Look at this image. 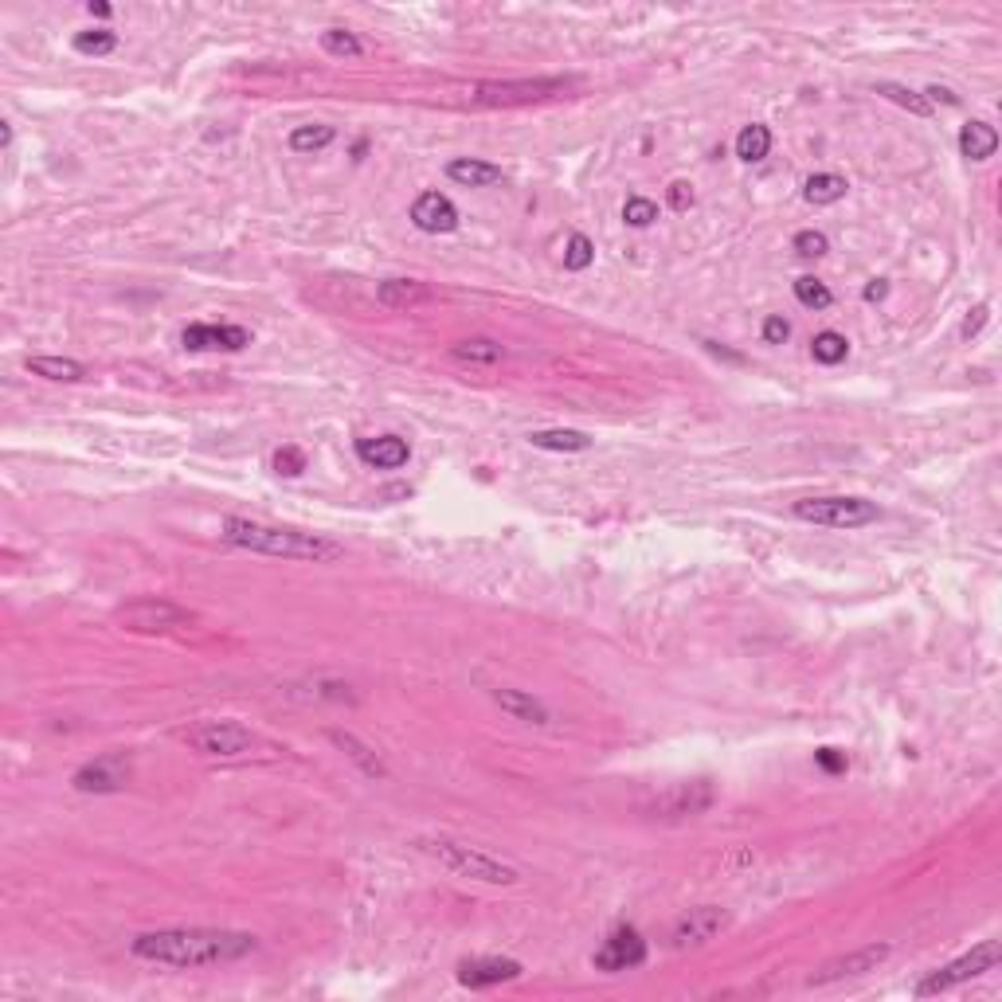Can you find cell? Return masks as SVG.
<instances>
[{"label":"cell","mask_w":1002,"mask_h":1002,"mask_svg":"<svg viewBox=\"0 0 1002 1002\" xmlns=\"http://www.w3.org/2000/svg\"><path fill=\"white\" fill-rule=\"evenodd\" d=\"M623 220L638 231L650 228V224L658 220V204H654V200H646V196H627V204H623Z\"/></svg>","instance_id":"obj_35"},{"label":"cell","mask_w":1002,"mask_h":1002,"mask_svg":"<svg viewBox=\"0 0 1002 1002\" xmlns=\"http://www.w3.org/2000/svg\"><path fill=\"white\" fill-rule=\"evenodd\" d=\"M451 357L462 365H498V361H505V349L490 337H466L451 349Z\"/></svg>","instance_id":"obj_24"},{"label":"cell","mask_w":1002,"mask_h":1002,"mask_svg":"<svg viewBox=\"0 0 1002 1002\" xmlns=\"http://www.w3.org/2000/svg\"><path fill=\"white\" fill-rule=\"evenodd\" d=\"M0 145H4V149L12 145V126H8V122H0Z\"/></svg>","instance_id":"obj_44"},{"label":"cell","mask_w":1002,"mask_h":1002,"mask_svg":"<svg viewBox=\"0 0 1002 1002\" xmlns=\"http://www.w3.org/2000/svg\"><path fill=\"white\" fill-rule=\"evenodd\" d=\"M321 51L333 55V59H357V55H365V44L349 28H325L321 32Z\"/></svg>","instance_id":"obj_29"},{"label":"cell","mask_w":1002,"mask_h":1002,"mask_svg":"<svg viewBox=\"0 0 1002 1002\" xmlns=\"http://www.w3.org/2000/svg\"><path fill=\"white\" fill-rule=\"evenodd\" d=\"M768 153H772V130H768V126L752 122V126H744V130L736 134V157H740V161L756 165V161H764Z\"/></svg>","instance_id":"obj_25"},{"label":"cell","mask_w":1002,"mask_h":1002,"mask_svg":"<svg viewBox=\"0 0 1002 1002\" xmlns=\"http://www.w3.org/2000/svg\"><path fill=\"white\" fill-rule=\"evenodd\" d=\"M787 337H791V325H787V318L772 314V318L764 321V341H768V345H783Z\"/></svg>","instance_id":"obj_41"},{"label":"cell","mask_w":1002,"mask_h":1002,"mask_svg":"<svg viewBox=\"0 0 1002 1002\" xmlns=\"http://www.w3.org/2000/svg\"><path fill=\"white\" fill-rule=\"evenodd\" d=\"M177 740L188 744L192 752H200V756H212V760H239V756L278 752L271 740H263L259 732L243 729L239 721H196V725L177 732Z\"/></svg>","instance_id":"obj_4"},{"label":"cell","mask_w":1002,"mask_h":1002,"mask_svg":"<svg viewBox=\"0 0 1002 1002\" xmlns=\"http://www.w3.org/2000/svg\"><path fill=\"white\" fill-rule=\"evenodd\" d=\"M28 372H36L44 380H67V384L87 376V368L79 361H71V357H28Z\"/></svg>","instance_id":"obj_28"},{"label":"cell","mask_w":1002,"mask_h":1002,"mask_svg":"<svg viewBox=\"0 0 1002 1002\" xmlns=\"http://www.w3.org/2000/svg\"><path fill=\"white\" fill-rule=\"evenodd\" d=\"M889 956H893V948H889V944H869V948H858V952H846V956L822 963L807 983H811V987H830V983H842V979H854V975L877 971V967H881Z\"/></svg>","instance_id":"obj_13"},{"label":"cell","mask_w":1002,"mask_h":1002,"mask_svg":"<svg viewBox=\"0 0 1002 1002\" xmlns=\"http://www.w3.org/2000/svg\"><path fill=\"white\" fill-rule=\"evenodd\" d=\"M595 263V247L588 235H568V243H564V271H588Z\"/></svg>","instance_id":"obj_33"},{"label":"cell","mask_w":1002,"mask_h":1002,"mask_svg":"<svg viewBox=\"0 0 1002 1002\" xmlns=\"http://www.w3.org/2000/svg\"><path fill=\"white\" fill-rule=\"evenodd\" d=\"M729 924H732V916L721 909V905H697V909H689L682 920L674 924L670 944H674V948H701V944L717 940Z\"/></svg>","instance_id":"obj_11"},{"label":"cell","mask_w":1002,"mask_h":1002,"mask_svg":"<svg viewBox=\"0 0 1002 1002\" xmlns=\"http://www.w3.org/2000/svg\"><path fill=\"white\" fill-rule=\"evenodd\" d=\"M329 740H333V744H337V748H341V752H345V756H349V760H353V764H357V768H361L365 775H372V779H388V768H384V760H380V756H376V752H372L368 744H361V740H357L353 732L333 729V732H329Z\"/></svg>","instance_id":"obj_22"},{"label":"cell","mask_w":1002,"mask_h":1002,"mask_svg":"<svg viewBox=\"0 0 1002 1002\" xmlns=\"http://www.w3.org/2000/svg\"><path fill=\"white\" fill-rule=\"evenodd\" d=\"M795 298L807 306V310H826L830 302H834V294H830V286L815 278V274H803V278H795Z\"/></svg>","instance_id":"obj_32"},{"label":"cell","mask_w":1002,"mask_h":1002,"mask_svg":"<svg viewBox=\"0 0 1002 1002\" xmlns=\"http://www.w3.org/2000/svg\"><path fill=\"white\" fill-rule=\"evenodd\" d=\"M71 44H75L79 55H110L118 47V36L110 28H91V32H79Z\"/></svg>","instance_id":"obj_34"},{"label":"cell","mask_w":1002,"mask_h":1002,"mask_svg":"<svg viewBox=\"0 0 1002 1002\" xmlns=\"http://www.w3.org/2000/svg\"><path fill=\"white\" fill-rule=\"evenodd\" d=\"M494 701L509 717L525 721V725H548V705L537 701L533 693H521V689H494Z\"/></svg>","instance_id":"obj_19"},{"label":"cell","mask_w":1002,"mask_h":1002,"mask_svg":"<svg viewBox=\"0 0 1002 1002\" xmlns=\"http://www.w3.org/2000/svg\"><path fill=\"white\" fill-rule=\"evenodd\" d=\"M529 443H533L537 451H564V455H576V451H588V447H592V435L572 431V427H548V431H533Z\"/></svg>","instance_id":"obj_23"},{"label":"cell","mask_w":1002,"mask_h":1002,"mask_svg":"<svg viewBox=\"0 0 1002 1002\" xmlns=\"http://www.w3.org/2000/svg\"><path fill=\"white\" fill-rule=\"evenodd\" d=\"M427 298H431V290L423 282H415V278H388V282L376 286V302L388 306V310H411V306H419Z\"/></svg>","instance_id":"obj_18"},{"label":"cell","mask_w":1002,"mask_h":1002,"mask_svg":"<svg viewBox=\"0 0 1002 1002\" xmlns=\"http://www.w3.org/2000/svg\"><path fill=\"white\" fill-rule=\"evenodd\" d=\"M181 345L188 353H239L251 345V333L243 325H212V321H192L181 333Z\"/></svg>","instance_id":"obj_12"},{"label":"cell","mask_w":1002,"mask_h":1002,"mask_svg":"<svg viewBox=\"0 0 1002 1002\" xmlns=\"http://www.w3.org/2000/svg\"><path fill=\"white\" fill-rule=\"evenodd\" d=\"M877 94H885L889 102L905 106V110H909V114H916V118H928V114H932L928 98H924V94H916V91H909L905 83H877Z\"/></svg>","instance_id":"obj_31"},{"label":"cell","mask_w":1002,"mask_h":1002,"mask_svg":"<svg viewBox=\"0 0 1002 1002\" xmlns=\"http://www.w3.org/2000/svg\"><path fill=\"white\" fill-rule=\"evenodd\" d=\"M795 517H799V521H811V525H826V529H862V525H873V521L881 517V509L866 498L830 494V498L795 501Z\"/></svg>","instance_id":"obj_6"},{"label":"cell","mask_w":1002,"mask_h":1002,"mask_svg":"<svg viewBox=\"0 0 1002 1002\" xmlns=\"http://www.w3.org/2000/svg\"><path fill=\"white\" fill-rule=\"evenodd\" d=\"M815 760H819L822 772H830V775H842L846 768H850L846 752H838V748H819V752H815Z\"/></svg>","instance_id":"obj_39"},{"label":"cell","mask_w":1002,"mask_h":1002,"mask_svg":"<svg viewBox=\"0 0 1002 1002\" xmlns=\"http://www.w3.org/2000/svg\"><path fill=\"white\" fill-rule=\"evenodd\" d=\"M846 177H838V173H815V177H807L803 181V200L807 204H838L842 196H846Z\"/></svg>","instance_id":"obj_26"},{"label":"cell","mask_w":1002,"mask_h":1002,"mask_svg":"<svg viewBox=\"0 0 1002 1002\" xmlns=\"http://www.w3.org/2000/svg\"><path fill=\"white\" fill-rule=\"evenodd\" d=\"M411 224L427 235H447L458 228V208L443 196V192H423L411 204Z\"/></svg>","instance_id":"obj_16"},{"label":"cell","mask_w":1002,"mask_h":1002,"mask_svg":"<svg viewBox=\"0 0 1002 1002\" xmlns=\"http://www.w3.org/2000/svg\"><path fill=\"white\" fill-rule=\"evenodd\" d=\"M110 12H114L110 4H91V16H110Z\"/></svg>","instance_id":"obj_45"},{"label":"cell","mask_w":1002,"mask_h":1002,"mask_svg":"<svg viewBox=\"0 0 1002 1002\" xmlns=\"http://www.w3.org/2000/svg\"><path fill=\"white\" fill-rule=\"evenodd\" d=\"M333 137H337L333 126H325V122H310V126H294L290 137H286V145H290L294 153H321L325 145H333Z\"/></svg>","instance_id":"obj_27"},{"label":"cell","mask_w":1002,"mask_h":1002,"mask_svg":"<svg viewBox=\"0 0 1002 1002\" xmlns=\"http://www.w3.org/2000/svg\"><path fill=\"white\" fill-rule=\"evenodd\" d=\"M1002 959V948L999 940H983V944H975L967 956L952 959V963H944V967H936V971H928L920 983H916V999H932V995H944V991H952L959 983H971V979H979V975H987V971H995Z\"/></svg>","instance_id":"obj_5"},{"label":"cell","mask_w":1002,"mask_h":1002,"mask_svg":"<svg viewBox=\"0 0 1002 1002\" xmlns=\"http://www.w3.org/2000/svg\"><path fill=\"white\" fill-rule=\"evenodd\" d=\"M717 803V787L709 779H693V783H674L662 795L650 799V819H693L705 815Z\"/></svg>","instance_id":"obj_9"},{"label":"cell","mask_w":1002,"mask_h":1002,"mask_svg":"<svg viewBox=\"0 0 1002 1002\" xmlns=\"http://www.w3.org/2000/svg\"><path fill=\"white\" fill-rule=\"evenodd\" d=\"M271 466L278 474H286V478H298V474L306 470V451H302V447H278L271 458Z\"/></svg>","instance_id":"obj_36"},{"label":"cell","mask_w":1002,"mask_h":1002,"mask_svg":"<svg viewBox=\"0 0 1002 1002\" xmlns=\"http://www.w3.org/2000/svg\"><path fill=\"white\" fill-rule=\"evenodd\" d=\"M595 971H631V967H642L646 963V940L638 936L635 928H615L599 948H595Z\"/></svg>","instance_id":"obj_14"},{"label":"cell","mask_w":1002,"mask_h":1002,"mask_svg":"<svg viewBox=\"0 0 1002 1002\" xmlns=\"http://www.w3.org/2000/svg\"><path fill=\"white\" fill-rule=\"evenodd\" d=\"M415 850L427 854L431 862H439L443 869H451L458 877H470V881H482V885H517V866L501 862L494 854L470 846V842H458V838H447V834H435V838H415Z\"/></svg>","instance_id":"obj_3"},{"label":"cell","mask_w":1002,"mask_h":1002,"mask_svg":"<svg viewBox=\"0 0 1002 1002\" xmlns=\"http://www.w3.org/2000/svg\"><path fill=\"white\" fill-rule=\"evenodd\" d=\"M130 775H134V768L122 752H106L71 775V787L83 795H110V791H122L130 783Z\"/></svg>","instance_id":"obj_10"},{"label":"cell","mask_w":1002,"mask_h":1002,"mask_svg":"<svg viewBox=\"0 0 1002 1002\" xmlns=\"http://www.w3.org/2000/svg\"><path fill=\"white\" fill-rule=\"evenodd\" d=\"M991 321V306H975L967 318H963V325H959V337L963 341H971V337H979L983 333V325Z\"/></svg>","instance_id":"obj_38"},{"label":"cell","mask_w":1002,"mask_h":1002,"mask_svg":"<svg viewBox=\"0 0 1002 1002\" xmlns=\"http://www.w3.org/2000/svg\"><path fill=\"white\" fill-rule=\"evenodd\" d=\"M846 353H850V341L842 333H834V329H822V333H815V341H811V357L819 365H842Z\"/></svg>","instance_id":"obj_30"},{"label":"cell","mask_w":1002,"mask_h":1002,"mask_svg":"<svg viewBox=\"0 0 1002 1002\" xmlns=\"http://www.w3.org/2000/svg\"><path fill=\"white\" fill-rule=\"evenodd\" d=\"M670 208H674V212H689V208H693V184L689 181L670 184Z\"/></svg>","instance_id":"obj_40"},{"label":"cell","mask_w":1002,"mask_h":1002,"mask_svg":"<svg viewBox=\"0 0 1002 1002\" xmlns=\"http://www.w3.org/2000/svg\"><path fill=\"white\" fill-rule=\"evenodd\" d=\"M572 87V79H513V83H482L474 87V102L478 106H529V102H545Z\"/></svg>","instance_id":"obj_8"},{"label":"cell","mask_w":1002,"mask_h":1002,"mask_svg":"<svg viewBox=\"0 0 1002 1002\" xmlns=\"http://www.w3.org/2000/svg\"><path fill=\"white\" fill-rule=\"evenodd\" d=\"M114 623L126 627V631H137V635H157V631H181V627H188V623H192V611L169 603V599L145 595V599H134V603L118 607V611H114Z\"/></svg>","instance_id":"obj_7"},{"label":"cell","mask_w":1002,"mask_h":1002,"mask_svg":"<svg viewBox=\"0 0 1002 1002\" xmlns=\"http://www.w3.org/2000/svg\"><path fill=\"white\" fill-rule=\"evenodd\" d=\"M885 294H889V282H885V278H873L866 286V302H881Z\"/></svg>","instance_id":"obj_43"},{"label":"cell","mask_w":1002,"mask_h":1002,"mask_svg":"<svg viewBox=\"0 0 1002 1002\" xmlns=\"http://www.w3.org/2000/svg\"><path fill=\"white\" fill-rule=\"evenodd\" d=\"M830 251V239L822 235V231H799L795 235V255H803V259H822Z\"/></svg>","instance_id":"obj_37"},{"label":"cell","mask_w":1002,"mask_h":1002,"mask_svg":"<svg viewBox=\"0 0 1002 1002\" xmlns=\"http://www.w3.org/2000/svg\"><path fill=\"white\" fill-rule=\"evenodd\" d=\"M924 98H928V106H932V102H944V106H959V94H952V91H948V87H928V91H924Z\"/></svg>","instance_id":"obj_42"},{"label":"cell","mask_w":1002,"mask_h":1002,"mask_svg":"<svg viewBox=\"0 0 1002 1002\" xmlns=\"http://www.w3.org/2000/svg\"><path fill=\"white\" fill-rule=\"evenodd\" d=\"M521 963L509 956H478V959H462L458 963V983L470 987V991H482V987H498V983H513L521 979Z\"/></svg>","instance_id":"obj_15"},{"label":"cell","mask_w":1002,"mask_h":1002,"mask_svg":"<svg viewBox=\"0 0 1002 1002\" xmlns=\"http://www.w3.org/2000/svg\"><path fill=\"white\" fill-rule=\"evenodd\" d=\"M447 177L462 188H490V184H501V173L498 165H490V161H478V157H455L451 165H447Z\"/></svg>","instance_id":"obj_20"},{"label":"cell","mask_w":1002,"mask_h":1002,"mask_svg":"<svg viewBox=\"0 0 1002 1002\" xmlns=\"http://www.w3.org/2000/svg\"><path fill=\"white\" fill-rule=\"evenodd\" d=\"M357 458L376 470H400L411 458V447L400 435H380V439H357Z\"/></svg>","instance_id":"obj_17"},{"label":"cell","mask_w":1002,"mask_h":1002,"mask_svg":"<svg viewBox=\"0 0 1002 1002\" xmlns=\"http://www.w3.org/2000/svg\"><path fill=\"white\" fill-rule=\"evenodd\" d=\"M259 940L251 932L235 928H161V932H141L134 936L130 952L145 963H165V967H216L251 956Z\"/></svg>","instance_id":"obj_1"},{"label":"cell","mask_w":1002,"mask_h":1002,"mask_svg":"<svg viewBox=\"0 0 1002 1002\" xmlns=\"http://www.w3.org/2000/svg\"><path fill=\"white\" fill-rule=\"evenodd\" d=\"M995 149H999V130L991 122H967L959 130V153L967 161H987L995 157Z\"/></svg>","instance_id":"obj_21"},{"label":"cell","mask_w":1002,"mask_h":1002,"mask_svg":"<svg viewBox=\"0 0 1002 1002\" xmlns=\"http://www.w3.org/2000/svg\"><path fill=\"white\" fill-rule=\"evenodd\" d=\"M220 537L235 548L259 552V556H282V560H310V564H329L341 560L345 548L318 533H298V529H278V525H263V521H247V517H224Z\"/></svg>","instance_id":"obj_2"}]
</instances>
